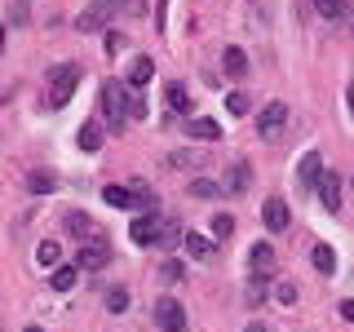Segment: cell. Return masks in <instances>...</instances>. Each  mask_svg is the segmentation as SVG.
Listing matches in <instances>:
<instances>
[{
    "label": "cell",
    "instance_id": "6da1fadb",
    "mask_svg": "<svg viewBox=\"0 0 354 332\" xmlns=\"http://www.w3.org/2000/svg\"><path fill=\"white\" fill-rule=\"evenodd\" d=\"M75 89H80V66H75V62L49 66V75H44V107H49V111H62L66 102H71Z\"/></svg>",
    "mask_w": 354,
    "mask_h": 332
},
{
    "label": "cell",
    "instance_id": "7a4b0ae2",
    "mask_svg": "<svg viewBox=\"0 0 354 332\" xmlns=\"http://www.w3.org/2000/svg\"><path fill=\"white\" fill-rule=\"evenodd\" d=\"M102 111H106V129L120 133L133 120V93L124 80H102Z\"/></svg>",
    "mask_w": 354,
    "mask_h": 332
},
{
    "label": "cell",
    "instance_id": "3957f363",
    "mask_svg": "<svg viewBox=\"0 0 354 332\" xmlns=\"http://www.w3.org/2000/svg\"><path fill=\"white\" fill-rule=\"evenodd\" d=\"M129 9H133L129 0H88V9L75 18V31H106V22H115Z\"/></svg>",
    "mask_w": 354,
    "mask_h": 332
},
{
    "label": "cell",
    "instance_id": "277c9868",
    "mask_svg": "<svg viewBox=\"0 0 354 332\" xmlns=\"http://www.w3.org/2000/svg\"><path fill=\"white\" fill-rule=\"evenodd\" d=\"M283 129H288V107H283V102H266V107L257 111V133H261V142L283 138Z\"/></svg>",
    "mask_w": 354,
    "mask_h": 332
},
{
    "label": "cell",
    "instance_id": "5b68a950",
    "mask_svg": "<svg viewBox=\"0 0 354 332\" xmlns=\"http://www.w3.org/2000/svg\"><path fill=\"white\" fill-rule=\"evenodd\" d=\"M204 164H208V151L204 147H182V151L164 155V169H177V173H199Z\"/></svg>",
    "mask_w": 354,
    "mask_h": 332
},
{
    "label": "cell",
    "instance_id": "8992f818",
    "mask_svg": "<svg viewBox=\"0 0 354 332\" xmlns=\"http://www.w3.org/2000/svg\"><path fill=\"white\" fill-rule=\"evenodd\" d=\"M129 235H133V243L151 248V243H160V235H164V217H160V213H142V217H133Z\"/></svg>",
    "mask_w": 354,
    "mask_h": 332
},
{
    "label": "cell",
    "instance_id": "52a82bcc",
    "mask_svg": "<svg viewBox=\"0 0 354 332\" xmlns=\"http://www.w3.org/2000/svg\"><path fill=\"white\" fill-rule=\"evenodd\" d=\"M155 324H160L164 332H186V310L177 297H160L155 302Z\"/></svg>",
    "mask_w": 354,
    "mask_h": 332
},
{
    "label": "cell",
    "instance_id": "ba28073f",
    "mask_svg": "<svg viewBox=\"0 0 354 332\" xmlns=\"http://www.w3.org/2000/svg\"><path fill=\"white\" fill-rule=\"evenodd\" d=\"M75 266L80 270H106L111 266V243L106 239H88L80 252H75Z\"/></svg>",
    "mask_w": 354,
    "mask_h": 332
},
{
    "label": "cell",
    "instance_id": "9c48e42d",
    "mask_svg": "<svg viewBox=\"0 0 354 332\" xmlns=\"http://www.w3.org/2000/svg\"><path fill=\"white\" fill-rule=\"evenodd\" d=\"M261 221H266V230H274V235L288 230V221H292V213H288V199L283 195H270L261 204Z\"/></svg>",
    "mask_w": 354,
    "mask_h": 332
},
{
    "label": "cell",
    "instance_id": "30bf717a",
    "mask_svg": "<svg viewBox=\"0 0 354 332\" xmlns=\"http://www.w3.org/2000/svg\"><path fill=\"white\" fill-rule=\"evenodd\" d=\"M62 230H66V235H75V239H84V243H88V239H106L102 226H97L93 217H84V213H66V217H62Z\"/></svg>",
    "mask_w": 354,
    "mask_h": 332
},
{
    "label": "cell",
    "instance_id": "8fae6325",
    "mask_svg": "<svg viewBox=\"0 0 354 332\" xmlns=\"http://www.w3.org/2000/svg\"><path fill=\"white\" fill-rule=\"evenodd\" d=\"M341 186H346V182H341L337 173H324V177H319V199H324L328 213H341Z\"/></svg>",
    "mask_w": 354,
    "mask_h": 332
},
{
    "label": "cell",
    "instance_id": "7c38bea8",
    "mask_svg": "<svg viewBox=\"0 0 354 332\" xmlns=\"http://www.w3.org/2000/svg\"><path fill=\"white\" fill-rule=\"evenodd\" d=\"M297 177H301V186H319V177H324V160H319V151H306V155H301Z\"/></svg>",
    "mask_w": 354,
    "mask_h": 332
},
{
    "label": "cell",
    "instance_id": "4fadbf2b",
    "mask_svg": "<svg viewBox=\"0 0 354 332\" xmlns=\"http://www.w3.org/2000/svg\"><path fill=\"white\" fill-rule=\"evenodd\" d=\"M248 266H252V270H261V275H270V270H274V248H270L266 239H257V243L248 248Z\"/></svg>",
    "mask_w": 354,
    "mask_h": 332
},
{
    "label": "cell",
    "instance_id": "5bb4252c",
    "mask_svg": "<svg viewBox=\"0 0 354 332\" xmlns=\"http://www.w3.org/2000/svg\"><path fill=\"white\" fill-rule=\"evenodd\" d=\"M221 71L235 75V80H239V75H248V53H243L239 44H230V49L221 53Z\"/></svg>",
    "mask_w": 354,
    "mask_h": 332
},
{
    "label": "cell",
    "instance_id": "9a60e30c",
    "mask_svg": "<svg viewBox=\"0 0 354 332\" xmlns=\"http://www.w3.org/2000/svg\"><path fill=\"white\" fill-rule=\"evenodd\" d=\"M75 142H80V151H102V124H97V120H84L80 124V133H75Z\"/></svg>",
    "mask_w": 354,
    "mask_h": 332
},
{
    "label": "cell",
    "instance_id": "2e32d148",
    "mask_svg": "<svg viewBox=\"0 0 354 332\" xmlns=\"http://www.w3.org/2000/svg\"><path fill=\"white\" fill-rule=\"evenodd\" d=\"M266 284H270V275L252 270V275H248V288H243V302H248V306H261V302H266V293H270Z\"/></svg>",
    "mask_w": 354,
    "mask_h": 332
},
{
    "label": "cell",
    "instance_id": "e0dca14e",
    "mask_svg": "<svg viewBox=\"0 0 354 332\" xmlns=\"http://www.w3.org/2000/svg\"><path fill=\"white\" fill-rule=\"evenodd\" d=\"M186 252H191V257L195 261H208V257H213V239H208V235H199V230H186Z\"/></svg>",
    "mask_w": 354,
    "mask_h": 332
},
{
    "label": "cell",
    "instance_id": "ac0fdd59",
    "mask_svg": "<svg viewBox=\"0 0 354 332\" xmlns=\"http://www.w3.org/2000/svg\"><path fill=\"white\" fill-rule=\"evenodd\" d=\"M310 261H315L319 275H332V270H337V252H332V243H315V248H310Z\"/></svg>",
    "mask_w": 354,
    "mask_h": 332
},
{
    "label": "cell",
    "instance_id": "d6986e66",
    "mask_svg": "<svg viewBox=\"0 0 354 332\" xmlns=\"http://www.w3.org/2000/svg\"><path fill=\"white\" fill-rule=\"evenodd\" d=\"M248 182H252V164H248V160H235V164H230V182H226V191H230V195H239Z\"/></svg>",
    "mask_w": 354,
    "mask_h": 332
},
{
    "label": "cell",
    "instance_id": "ffe728a7",
    "mask_svg": "<svg viewBox=\"0 0 354 332\" xmlns=\"http://www.w3.org/2000/svg\"><path fill=\"white\" fill-rule=\"evenodd\" d=\"M151 75H155V62H151V58H133V62H129V84H133V89L151 84Z\"/></svg>",
    "mask_w": 354,
    "mask_h": 332
},
{
    "label": "cell",
    "instance_id": "44dd1931",
    "mask_svg": "<svg viewBox=\"0 0 354 332\" xmlns=\"http://www.w3.org/2000/svg\"><path fill=\"white\" fill-rule=\"evenodd\" d=\"M75 279H80V266H58L53 279H49V288H53V293H71Z\"/></svg>",
    "mask_w": 354,
    "mask_h": 332
},
{
    "label": "cell",
    "instance_id": "7402d4cb",
    "mask_svg": "<svg viewBox=\"0 0 354 332\" xmlns=\"http://www.w3.org/2000/svg\"><path fill=\"white\" fill-rule=\"evenodd\" d=\"M186 133H191V138H199V142H217V138H221V124H217V120H191V124H186Z\"/></svg>",
    "mask_w": 354,
    "mask_h": 332
},
{
    "label": "cell",
    "instance_id": "603a6c76",
    "mask_svg": "<svg viewBox=\"0 0 354 332\" xmlns=\"http://www.w3.org/2000/svg\"><path fill=\"white\" fill-rule=\"evenodd\" d=\"M182 279H186V266L177 261V257L160 261V284H164V288H173V284H182Z\"/></svg>",
    "mask_w": 354,
    "mask_h": 332
},
{
    "label": "cell",
    "instance_id": "cb8c5ba5",
    "mask_svg": "<svg viewBox=\"0 0 354 332\" xmlns=\"http://www.w3.org/2000/svg\"><path fill=\"white\" fill-rule=\"evenodd\" d=\"M191 195L195 199H221V195H226V186H221V182H208V177H195V182H191Z\"/></svg>",
    "mask_w": 354,
    "mask_h": 332
},
{
    "label": "cell",
    "instance_id": "d4e9b609",
    "mask_svg": "<svg viewBox=\"0 0 354 332\" xmlns=\"http://www.w3.org/2000/svg\"><path fill=\"white\" fill-rule=\"evenodd\" d=\"M164 102H169V111H173V116H186L191 98H186V89H182V84H169V89H164Z\"/></svg>",
    "mask_w": 354,
    "mask_h": 332
},
{
    "label": "cell",
    "instance_id": "484cf974",
    "mask_svg": "<svg viewBox=\"0 0 354 332\" xmlns=\"http://www.w3.org/2000/svg\"><path fill=\"white\" fill-rule=\"evenodd\" d=\"M106 204L111 208H133V191H124V186H106Z\"/></svg>",
    "mask_w": 354,
    "mask_h": 332
},
{
    "label": "cell",
    "instance_id": "4316f807",
    "mask_svg": "<svg viewBox=\"0 0 354 332\" xmlns=\"http://www.w3.org/2000/svg\"><path fill=\"white\" fill-rule=\"evenodd\" d=\"M27 186H31V191H40V195H49L53 186H58V177H53V173H31Z\"/></svg>",
    "mask_w": 354,
    "mask_h": 332
},
{
    "label": "cell",
    "instance_id": "83f0119b",
    "mask_svg": "<svg viewBox=\"0 0 354 332\" xmlns=\"http://www.w3.org/2000/svg\"><path fill=\"white\" fill-rule=\"evenodd\" d=\"M315 9L324 18H346V0H315Z\"/></svg>",
    "mask_w": 354,
    "mask_h": 332
},
{
    "label": "cell",
    "instance_id": "f1b7e54d",
    "mask_svg": "<svg viewBox=\"0 0 354 332\" xmlns=\"http://www.w3.org/2000/svg\"><path fill=\"white\" fill-rule=\"evenodd\" d=\"M36 257H40L44 266H58V257H62V248H58V243H53V239H44L40 248H36Z\"/></svg>",
    "mask_w": 354,
    "mask_h": 332
},
{
    "label": "cell",
    "instance_id": "f546056e",
    "mask_svg": "<svg viewBox=\"0 0 354 332\" xmlns=\"http://www.w3.org/2000/svg\"><path fill=\"white\" fill-rule=\"evenodd\" d=\"M133 208H155V191H151V186H133Z\"/></svg>",
    "mask_w": 354,
    "mask_h": 332
},
{
    "label": "cell",
    "instance_id": "4dcf8cb0",
    "mask_svg": "<svg viewBox=\"0 0 354 332\" xmlns=\"http://www.w3.org/2000/svg\"><path fill=\"white\" fill-rule=\"evenodd\" d=\"M124 306H129V293H124V288H111V293H106V310H111V315H120Z\"/></svg>",
    "mask_w": 354,
    "mask_h": 332
},
{
    "label": "cell",
    "instance_id": "1f68e13d",
    "mask_svg": "<svg viewBox=\"0 0 354 332\" xmlns=\"http://www.w3.org/2000/svg\"><path fill=\"white\" fill-rule=\"evenodd\" d=\"M270 293H274V302H283V306H292V302H297V288L288 284V279H283V284H274Z\"/></svg>",
    "mask_w": 354,
    "mask_h": 332
},
{
    "label": "cell",
    "instance_id": "d6a6232c",
    "mask_svg": "<svg viewBox=\"0 0 354 332\" xmlns=\"http://www.w3.org/2000/svg\"><path fill=\"white\" fill-rule=\"evenodd\" d=\"M226 111H230V116H248V98H243V93H230L226 98Z\"/></svg>",
    "mask_w": 354,
    "mask_h": 332
},
{
    "label": "cell",
    "instance_id": "836d02e7",
    "mask_svg": "<svg viewBox=\"0 0 354 332\" xmlns=\"http://www.w3.org/2000/svg\"><path fill=\"white\" fill-rule=\"evenodd\" d=\"M230 230H235V221H230L226 213H217V217H213V235H217V239H226Z\"/></svg>",
    "mask_w": 354,
    "mask_h": 332
},
{
    "label": "cell",
    "instance_id": "e575fe53",
    "mask_svg": "<svg viewBox=\"0 0 354 332\" xmlns=\"http://www.w3.org/2000/svg\"><path fill=\"white\" fill-rule=\"evenodd\" d=\"M9 18H14V22H27V5H22V0H14V9H9Z\"/></svg>",
    "mask_w": 354,
    "mask_h": 332
},
{
    "label": "cell",
    "instance_id": "d590c367",
    "mask_svg": "<svg viewBox=\"0 0 354 332\" xmlns=\"http://www.w3.org/2000/svg\"><path fill=\"white\" fill-rule=\"evenodd\" d=\"M337 315L346 319V324H354V302H341V306H337Z\"/></svg>",
    "mask_w": 354,
    "mask_h": 332
},
{
    "label": "cell",
    "instance_id": "8d00e7d4",
    "mask_svg": "<svg viewBox=\"0 0 354 332\" xmlns=\"http://www.w3.org/2000/svg\"><path fill=\"white\" fill-rule=\"evenodd\" d=\"M120 44H124V36H120V31H106V49H111V53H115V49H120Z\"/></svg>",
    "mask_w": 354,
    "mask_h": 332
},
{
    "label": "cell",
    "instance_id": "74e56055",
    "mask_svg": "<svg viewBox=\"0 0 354 332\" xmlns=\"http://www.w3.org/2000/svg\"><path fill=\"white\" fill-rule=\"evenodd\" d=\"M346 102H350V116H354V84L346 89Z\"/></svg>",
    "mask_w": 354,
    "mask_h": 332
},
{
    "label": "cell",
    "instance_id": "f35d334b",
    "mask_svg": "<svg viewBox=\"0 0 354 332\" xmlns=\"http://www.w3.org/2000/svg\"><path fill=\"white\" fill-rule=\"evenodd\" d=\"M0 53H5V27H0Z\"/></svg>",
    "mask_w": 354,
    "mask_h": 332
},
{
    "label": "cell",
    "instance_id": "ab89813d",
    "mask_svg": "<svg viewBox=\"0 0 354 332\" xmlns=\"http://www.w3.org/2000/svg\"><path fill=\"white\" fill-rule=\"evenodd\" d=\"M248 332H266V328H261V324H252V328H248Z\"/></svg>",
    "mask_w": 354,
    "mask_h": 332
},
{
    "label": "cell",
    "instance_id": "60d3db41",
    "mask_svg": "<svg viewBox=\"0 0 354 332\" xmlns=\"http://www.w3.org/2000/svg\"><path fill=\"white\" fill-rule=\"evenodd\" d=\"M22 332H44V328H22Z\"/></svg>",
    "mask_w": 354,
    "mask_h": 332
}]
</instances>
